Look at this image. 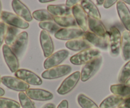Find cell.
Returning a JSON list of instances; mask_svg holds the SVG:
<instances>
[{
    "label": "cell",
    "instance_id": "obj_38",
    "mask_svg": "<svg viewBox=\"0 0 130 108\" xmlns=\"http://www.w3.org/2000/svg\"><path fill=\"white\" fill-rule=\"evenodd\" d=\"M77 3H78V1H76V0H74V1H72V0H67V1H66V5H67L68 7L72 8L74 6H75L76 5L78 4Z\"/></svg>",
    "mask_w": 130,
    "mask_h": 108
},
{
    "label": "cell",
    "instance_id": "obj_39",
    "mask_svg": "<svg viewBox=\"0 0 130 108\" xmlns=\"http://www.w3.org/2000/svg\"><path fill=\"white\" fill-rule=\"evenodd\" d=\"M41 108H55V105L53 103H47L43 105Z\"/></svg>",
    "mask_w": 130,
    "mask_h": 108
},
{
    "label": "cell",
    "instance_id": "obj_16",
    "mask_svg": "<svg viewBox=\"0 0 130 108\" xmlns=\"http://www.w3.org/2000/svg\"><path fill=\"white\" fill-rule=\"evenodd\" d=\"M11 6L16 15L27 22L32 21L33 17L30 11L22 2L18 0H13L11 2Z\"/></svg>",
    "mask_w": 130,
    "mask_h": 108
},
{
    "label": "cell",
    "instance_id": "obj_10",
    "mask_svg": "<svg viewBox=\"0 0 130 108\" xmlns=\"http://www.w3.org/2000/svg\"><path fill=\"white\" fill-rule=\"evenodd\" d=\"M15 76L18 79L22 80L28 85H41L43 83V81L39 76L26 69H19L15 73Z\"/></svg>",
    "mask_w": 130,
    "mask_h": 108
},
{
    "label": "cell",
    "instance_id": "obj_11",
    "mask_svg": "<svg viewBox=\"0 0 130 108\" xmlns=\"http://www.w3.org/2000/svg\"><path fill=\"white\" fill-rule=\"evenodd\" d=\"M72 13L76 20L79 28L83 30L85 33L87 32L88 29V15L85 10L81 7V5L77 4L74 6L72 8Z\"/></svg>",
    "mask_w": 130,
    "mask_h": 108
},
{
    "label": "cell",
    "instance_id": "obj_43",
    "mask_svg": "<svg viewBox=\"0 0 130 108\" xmlns=\"http://www.w3.org/2000/svg\"><path fill=\"white\" fill-rule=\"evenodd\" d=\"M1 13H2V3H1V1H0V19L1 17Z\"/></svg>",
    "mask_w": 130,
    "mask_h": 108
},
{
    "label": "cell",
    "instance_id": "obj_47",
    "mask_svg": "<svg viewBox=\"0 0 130 108\" xmlns=\"http://www.w3.org/2000/svg\"><path fill=\"white\" fill-rule=\"evenodd\" d=\"M129 34H130V32H129Z\"/></svg>",
    "mask_w": 130,
    "mask_h": 108
},
{
    "label": "cell",
    "instance_id": "obj_14",
    "mask_svg": "<svg viewBox=\"0 0 130 108\" xmlns=\"http://www.w3.org/2000/svg\"><path fill=\"white\" fill-rule=\"evenodd\" d=\"M39 41L44 56L46 58H48L51 55L53 54L54 51L53 40L48 32L42 30L39 34Z\"/></svg>",
    "mask_w": 130,
    "mask_h": 108
},
{
    "label": "cell",
    "instance_id": "obj_6",
    "mask_svg": "<svg viewBox=\"0 0 130 108\" xmlns=\"http://www.w3.org/2000/svg\"><path fill=\"white\" fill-rule=\"evenodd\" d=\"M71 71L72 67L69 65H59L44 71L42 73L41 76L43 78L46 80H55L68 74Z\"/></svg>",
    "mask_w": 130,
    "mask_h": 108
},
{
    "label": "cell",
    "instance_id": "obj_22",
    "mask_svg": "<svg viewBox=\"0 0 130 108\" xmlns=\"http://www.w3.org/2000/svg\"><path fill=\"white\" fill-rule=\"evenodd\" d=\"M81 6L88 16L100 20L101 15L97 6L93 1L90 0H83L81 1Z\"/></svg>",
    "mask_w": 130,
    "mask_h": 108
},
{
    "label": "cell",
    "instance_id": "obj_9",
    "mask_svg": "<svg viewBox=\"0 0 130 108\" xmlns=\"http://www.w3.org/2000/svg\"><path fill=\"white\" fill-rule=\"evenodd\" d=\"M69 55V52L67 50H60L55 52L44 60L43 64L44 69L47 70L59 66L68 57Z\"/></svg>",
    "mask_w": 130,
    "mask_h": 108
},
{
    "label": "cell",
    "instance_id": "obj_20",
    "mask_svg": "<svg viewBox=\"0 0 130 108\" xmlns=\"http://www.w3.org/2000/svg\"><path fill=\"white\" fill-rule=\"evenodd\" d=\"M66 47L74 52L85 50L91 48V44L84 38H77L66 42Z\"/></svg>",
    "mask_w": 130,
    "mask_h": 108
},
{
    "label": "cell",
    "instance_id": "obj_12",
    "mask_svg": "<svg viewBox=\"0 0 130 108\" xmlns=\"http://www.w3.org/2000/svg\"><path fill=\"white\" fill-rule=\"evenodd\" d=\"M3 54L6 64L11 72H16L19 69V62L18 57L13 53L10 47L6 44L3 46Z\"/></svg>",
    "mask_w": 130,
    "mask_h": 108
},
{
    "label": "cell",
    "instance_id": "obj_23",
    "mask_svg": "<svg viewBox=\"0 0 130 108\" xmlns=\"http://www.w3.org/2000/svg\"><path fill=\"white\" fill-rule=\"evenodd\" d=\"M121 49L123 59L130 60V34L128 30H124L122 34Z\"/></svg>",
    "mask_w": 130,
    "mask_h": 108
},
{
    "label": "cell",
    "instance_id": "obj_17",
    "mask_svg": "<svg viewBox=\"0 0 130 108\" xmlns=\"http://www.w3.org/2000/svg\"><path fill=\"white\" fill-rule=\"evenodd\" d=\"M117 11L120 20L124 27L130 32V11L123 1H118L116 3Z\"/></svg>",
    "mask_w": 130,
    "mask_h": 108
},
{
    "label": "cell",
    "instance_id": "obj_3",
    "mask_svg": "<svg viewBox=\"0 0 130 108\" xmlns=\"http://www.w3.org/2000/svg\"><path fill=\"white\" fill-rule=\"evenodd\" d=\"M109 43L110 53L112 57H117L120 53L122 36L119 29L116 27L110 29Z\"/></svg>",
    "mask_w": 130,
    "mask_h": 108
},
{
    "label": "cell",
    "instance_id": "obj_5",
    "mask_svg": "<svg viewBox=\"0 0 130 108\" xmlns=\"http://www.w3.org/2000/svg\"><path fill=\"white\" fill-rule=\"evenodd\" d=\"M81 78V72L79 71H76L66 78L57 90V93L60 95H66L72 91L78 83Z\"/></svg>",
    "mask_w": 130,
    "mask_h": 108
},
{
    "label": "cell",
    "instance_id": "obj_2",
    "mask_svg": "<svg viewBox=\"0 0 130 108\" xmlns=\"http://www.w3.org/2000/svg\"><path fill=\"white\" fill-rule=\"evenodd\" d=\"M102 62V58L100 56L86 63L83 67L81 72V80L85 82L90 80L98 71Z\"/></svg>",
    "mask_w": 130,
    "mask_h": 108
},
{
    "label": "cell",
    "instance_id": "obj_25",
    "mask_svg": "<svg viewBox=\"0 0 130 108\" xmlns=\"http://www.w3.org/2000/svg\"><path fill=\"white\" fill-rule=\"evenodd\" d=\"M124 98L116 95H111L105 98L100 104V108H117Z\"/></svg>",
    "mask_w": 130,
    "mask_h": 108
},
{
    "label": "cell",
    "instance_id": "obj_35",
    "mask_svg": "<svg viewBox=\"0 0 130 108\" xmlns=\"http://www.w3.org/2000/svg\"><path fill=\"white\" fill-rule=\"evenodd\" d=\"M117 108H130V96L124 98Z\"/></svg>",
    "mask_w": 130,
    "mask_h": 108
},
{
    "label": "cell",
    "instance_id": "obj_4",
    "mask_svg": "<svg viewBox=\"0 0 130 108\" xmlns=\"http://www.w3.org/2000/svg\"><path fill=\"white\" fill-rule=\"evenodd\" d=\"M1 19L8 25L15 27L18 29H25L29 27L27 22L24 20L15 13L6 11H3Z\"/></svg>",
    "mask_w": 130,
    "mask_h": 108
},
{
    "label": "cell",
    "instance_id": "obj_36",
    "mask_svg": "<svg viewBox=\"0 0 130 108\" xmlns=\"http://www.w3.org/2000/svg\"><path fill=\"white\" fill-rule=\"evenodd\" d=\"M117 2H118V1H116V0H106V1H105L103 5H104V7L105 8H109L112 6H113L114 4L117 3Z\"/></svg>",
    "mask_w": 130,
    "mask_h": 108
},
{
    "label": "cell",
    "instance_id": "obj_21",
    "mask_svg": "<svg viewBox=\"0 0 130 108\" xmlns=\"http://www.w3.org/2000/svg\"><path fill=\"white\" fill-rule=\"evenodd\" d=\"M47 10L54 17L71 15L72 13V8L64 4L50 5L47 6Z\"/></svg>",
    "mask_w": 130,
    "mask_h": 108
},
{
    "label": "cell",
    "instance_id": "obj_24",
    "mask_svg": "<svg viewBox=\"0 0 130 108\" xmlns=\"http://www.w3.org/2000/svg\"><path fill=\"white\" fill-rule=\"evenodd\" d=\"M54 22L60 27L63 28L76 27L77 23L73 15H66V16L54 17Z\"/></svg>",
    "mask_w": 130,
    "mask_h": 108
},
{
    "label": "cell",
    "instance_id": "obj_18",
    "mask_svg": "<svg viewBox=\"0 0 130 108\" xmlns=\"http://www.w3.org/2000/svg\"><path fill=\"white\" fill-rule=\"evenodd\" d=\"M25 94L30 99L38 101H46L53 97V95L50 91L40 88H29Z\"/></svg>",
    "mask_w": 130,
    "mask_h": 108
},
{
    "label": "cell",
    "instance_id": "obj_1",
    "mask_svg": "<svg viewBox=\"0 0 130 108\" xmlns=\"http://www.w3.org/2000/svg\"><path fill=\"white\" fill-rule=\"evenodd\" d=\"M100 52L98 49L90 48L79 52L71 57L70 61L74 65L86 64L91 60L99 57Z\"/></svg>",
    "mask_w": 130,
    "mask_h": 108
},
{
    "label": "cell",
    "instance_id": "obj_7",
    "mask_svg": "<svg viewBox=\"0 0 130 108\" xmlns=\"http://www.w3.org/2000/svg\"><path fill=\"white\" fill-rule=\"evenodd\" d=\"M1 83L8 88L19 92L26 91L29 88V85L16 77L3 76L1 78Z\"/></svg>",
    "mask_w": 130,
    "mask_h": 108
},
{
    "label": "cell",
    "instance_id": "obj_30",
    "mask_svg": "<svg viewBox=\"0 0 130 108\" xmlns=\"http://www.w3.org/2000/svg\"><path fill=\"white\" fill-rule=\"evenodd\" d=\"M39 27L43 30L51 34H55L60 29H62L61 27L56 24L54 21L41 22L39 23Z\"/></svg>",
    "mask_w": 130,
    "mask_h": 108
},
{
    "label": "cell",
    "instance_id": "obj_40",
    "mask_svg": "<svg viewBox=\"0 0 130 108\" xmlns=\"http://www.w3.org/2000/svg\"><path fill=\"white\" fill-rule=\"evenodd\" d=\"M5 94V91L4 90L3 88L0 87V97H2V96H3Z\"/></svg>",
    "mask_w": 130,
    "mask_h": 108
},
{
    "label": "cell",
    "instance_id": "obj_34",
    "mask_svg": "<svg viewBox=\"0 0 130 108\" xmlns=\"http://www.w3.org/2000/svg\"><path fill=\"white\" fill-rule=\"evenodd\" d=\"M7 26L8 25L5 23H4L3 22H0V48L1 47L3 43V41L5 39Z\"/></svg>",
    "mask_w": 130,
    "mask_h": 108
},
{
    "label": "cell",
    "instance_id": "obj_8",
    "mask_svg": "<svg viewBox=\"0 0 130 108\" xmlns=\"http://www.w3.org/2000/svg\"><path fill=\"white\" fill-rule=\"evenodd\" d=\"M85 32L79 27L62 28L57 33L55 34V37L60 40H72L80 38L83 36Z\"/></svg>",
    "mask_w": 130,
    "mask_h": 108
},
{
    "label": "cell",
    "instance_id": "obj_27",
    "mask_svg": "<svg viewBox=\"0 0 130 108\" xmlns=\"http://www.w3.org/2000/svg\"><path fill=\"white\" fill-rule=\"evenodd\" d=\"M32 15L35 20L39 21V22L54 21V16H53L48 10H45V9L36 10L32 13Z\"/></svg>",
    "mask_w": 130,
    "mask_h": 108
},
{
    "label": "cell",
    "instance_id": "obj_15",
    "mask_svg": "<svg viewBox=\"0 0 130 108\" xmlns=\"http://www.w3.org/2000/svg\"><path fill=\"white\" fill-rule=\"evenodd\" d=\"M83 37L84 39L88 41L91 45L95 46L97 48L103 50H107L109 48V43L107 37L102 38L88 30L87 32H85Z\"/></svg>",
    "mask_w": 130,
    "mask_h": 108
},
{
    "label": "cell",
    "instance_id": "obj_29",
    "mask_svg": "<svg viewBox=\"0 0 130 108\" xmlns=\"http://www.w3.org/2000/svg\"><path fill=\"white\" fill-rule=\"evenodd\" d=\"M77 102L82 108H100L96 103L94 102L91 99L88 97L85 94H79L77 97Z\"/></svg>",
    "mask_w": 130,
    "mask_h": 108
},
{
    "label": "cell",
    "instance_id": "obj_31",
    "mask_svg": "<svg viewBox=\"0 0 130 108\" xmlns=\"http://www.w3.org/2000/svg\"><path fill=\"white\" fill-rule=\"evenodd\" d=\"M130 78V60L128 61L121 70L118 76V81L120 83L124 84Z\"/></svg>",
    "mask_w": 130,
    "mask_h": 108
},
{
    "label": "cell",
    "instance_id": "obj_13",
    "mask_svg": "<svg viewBox=\"0 0 130 108\" xmlns=\"http://www.w3.org/2000/svg\"><path fill=\"white\" fill-rule=\"evenodd\" d=\"M27 42L28 34L27 32H22L19 34L13 44L10 47L17 57L19 58L21 57L26 48Z\"/></svg>",
    "mask_w": 130,
    "mask_h": 108
},
{
    "label": "cell",
    "instance_id": "obj_28",
    "mask_svg": "<svg viewBox=\"0 0 130 108\" xmlns=\"http://www.w3.org/2000/svg\"><path fill=\"white\" fill-rule=\"evenodd\" d=\"M18 33H19V29L18 28L10 26V25H8L5 39V43H6V45L10 47L12 46V44H13L15 39H16L17 37L19 35V34H17Z\"/></svg>",
    "mask_w": 130,
    "mask_h": 108
},
{
    "label": "cell",
    "instance_id": "obj_19",
    "mask_svg": "<svg viewBox=\"0 0 130 108\" xmlns=\"http://www.w3.org/2000/svg\"><path fill=\"white\" fill-rule=\"evenodd\" d=\"M88 24L90 31L102 38L107 37V30L101 20L88 16Z\"/></svg>",
    "mask_w": 130,
    "mask_h": 108
},
{
    "label": "cell",
    "instance_id": "obj_45",
    "mask_svg": "<svg viewBox=\"0 0 130 108\" xmlns=\"http://www.w3.org/2000/svg\"><path fill=\"white\" fill-rule=\"evenodd\" d=\"M125 3L128 4V5H130V1H128V0H125V1H123Z\"/></svg>",
    "mask_w": 130,
    "mask_h": 108
},
{
    "label": "cell",
    "instance_id": "obj_37",
    "mask_svg": "<svg viewBox=\"0 0 130 108\" xmlns=\"http://www.w3.org/2000/svg\"><path fill=\"white\" fill-rule=\"evenodd\" d=\"M69 107V103L67 100H63L60 102L57 108H68Z\"/></svg>",
    "mask_w": 130,
    "mask_h": 108
},
{
    "label": "cell",
    "instance_id": "obj_46",
    "mask_svg": "<svg viewBox=\"0 0 130 108\" xmlns=\"http://www.w3.org/2000/svg\"><path fill=\"white\" fill-rule=\"evenodd\" d=\"M1 83V76H0V83Z\"/></svg>",
    "mask_w": 130,
    "mask_h": 108
},
{
    "label": "cell",
    "instance_id": "obj_33",
    "mask_svg": "<svg viewBox=\"0 0 130 108\" xmlns=\"http://www.w3.org/2000/svg\"><path fill=\"white\" fill-rule=\"evenodd\" d=\"M20 104L12 99L0 97V108H20Z\"/></svg>",
    "mask_w": 130,
    "mask_h": 108
},
{
    "label": "cell",
    "instance_id": "obj_42",
    "mask_svg": "<svg viewBox=\"0 0 130 108\" xmlns=\"http://www.w3.org/2000/svg\"><path fill=\"white\" fill-rule=\"evenodd\" d=\"M104 2H105V1H104V0H101V1H99V0H97V1H96V3H97V4L99 5H104Z\"/></svg>",
    "mask_w": 130,
    "mask_h": 108
},
{
    "label": "cell",
    "instance_id": "obj_32",
    "mask_svg": "<svg viewBox=\"0 0 130 108\" xmlns=\"http://www.w3.org/2000/svg\"><path fill=\"white\" fill-rule=\"evenodd\" d=\"M19 99L20 104L22 108H36L32 100L24 92H19Z\"/></svg>",
    "mask_w": 130,
    "mask_h": 108
},
{
    "label": "cell",
    "instance_id": "obj_44",
    "mask_svg": "<svg viewBox=\"0 0 130 108\" xmlns=\"http://www.w3.org/2000/svg\"><path fill=\"white\" fill-rule=\"evenodd\" d=\"M124 84H126V85H128V86H130V78L129 79V80H127L126 82Z\"/></svg>",
    "mask_w": 130,
    "mask_h": 108
},
{
    "label": "cell",
    "instance_id": "obj_26",
    "mask_svg": "<svg viewBox=\"0 0 130 108\" xmlns=\"http://www.w3.org/2000/svg\"><path fill=\"white\" fill-rule=\"evenodd\" d=\"M110 90L114 95L121 97L124 99L130 96V86L126 85V84L120 83L111 85Z\"/></svg>",
    "mask_w": 130,
    "mask_h": 108
},
{
    "label": "cell",
    "instance_id": "obj_41",
    "mask_svg": "<svg viewBox=\"0 0 130 108\" xmlns=\"http://www.w3.org/2000/svg\"><path fill=\"white\" fill-rule=\"evenodd\" d=\"M53 1V0H48V1H44V0H39V2L41 3H50Z\"/></svg>",
    "mask_w": 130,
    "mask_h": 108
}]
</instances>
